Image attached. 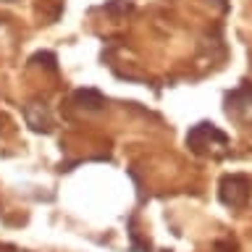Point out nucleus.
I'll return each instance as SVG.
<instances>
[{"label":"nucleus","mask_w":252,"mask_h":252,"mask_svg":"<svg viewBox=\"0 0 252 252\" xmlns=\"http://www.w3.org/2000/svg\"><path fill=\"white\" fill-rule=\"evenodd\" d=\"M250 197V181L244 176H226L223 179V189H220V200L231 208H239V205L247 202Z\"/></svg>","instance_id":"nucleus-1"}]
</instances>
